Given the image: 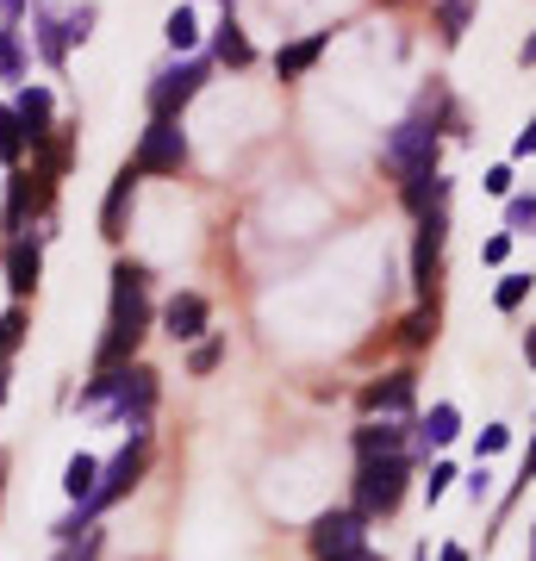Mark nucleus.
I'll return each instance as SVG.
<instances>
[{
  "label": "nucleus",
  "instance_id": "obj_1",
  "mask_svg": "<svg viewBox=\"0 0 536 561\" xmlns=\"http://www.w3.org/2000/svg\"><path fill=\"white\" fill-rule=\"evenodd\" d=\"M150 337V268L144 262H113V300H106V331L94 350V375H113L138 362V343Z\"/></svg>",
  "mask_w": 536,
  "mask_h": 561
},
{
  "label": "nucleus",
  "instance_id": "obj_2",
  "mask_svg": "<svg viewBox=\"0 0 536 561\" xmlns=\"http://www.w3.org/2000/svg\"><path fill=\"white\" fill-rule=\"evenodd\" d=\"M150 474V431H132V437L119 443V456L113 461H100V481H94V493L69 512V518L50 530V537H76V530H88V524H100V512H113L119 500H132V486Z\"/></svg>",
  "mask_w": 536,
  "mask_h": 561
},
{
  "label": "nucleus",
  "instance_id": "obj_3",
  "mask_svg": "<svg viewBox=\"0 0 536 561\" xmlns=\"http://www.w3.org/2000/svg\"><path fill=\"white\" fill-rule=\"evenodd\" d=\"M406 481H412V461L406 456H368L356 468V486H350V512H356L362 524L394 518L399 500H406Z\"/></svg>",
  "mask_w": 536,
  "mask_h": 561
},
{
  "label": "nucleus",
  "instance_id": "obj_4",
  "mask_svg": "<svg viewBox=\"0 0 536 561\" xmlns=\"http://www.w3.org/2000/svg\"><path fill=\"white\" fill-rule=\"evenodd\" d=\"M50 206H57V175H44L38 162L32 169H7V213H0V231L7 238H25L32 225H50Z\"/></svg>",
  "mask_w": 536,
  "mask_h": 561
},
{
  "label": "nucleus",
  "instance_id": "obj_5",
  "mask_svg": "<svg viewBox=\"0 0 536 561\" xmlns=\"http://www.w3.org/2000/svg\"><path fill=\"white\" fill-rule=\"evenodd\" d=\"M206 76H213L206 57H175L169 69H157V76H150V94H144L150 119H181V113L194 106V94L206 88Z\"/></svg>",
  "mask_w": 536,
  "mask_h": 561
},
{
  "label": "nucleus",
  "instance_id": "obj_6",
  "mask_svg": "<svg viewBox=\"0 0 536 561\" xmlns=\"http://www.w3.org/2000/svg\"><path fill=\"white\" fill-rule=\"evenodd\" d=\"M132 169H138V175H181V169H187V131H181V119L144 125L138 150H132Z\"/></svg>",
  "mask_w": 536,
  "mask_h": 561
},
{
  "label": "nucleus",
  "instance_id": "obj_7",
  "mask_svg": "<svg viewBox=\"0 0 536 561\" xmlns=\"http://www.w3.org/2000/svg\"><path fill=\"white\" fill-rule=\"evenodd\" d=\"M380 162L394 169L399 181H412V175H431L437 169V131H424V125H399L394 138L380 144Z\"/></svg>",
  "mask_w": 536,
  "mask_h": 561
},
{
  "label": "nucleus",
  "instance_id": "obj_8",
  "mask_svg": "<svg viewBox=\"0 0 536 561\" xmlns=\"http://www.w3.org/2000/svg\"><path fill=\"white\" fill-rule=\"evenodd\" d=\"M306 542H312L318 561H350L356 549H368V524H362L356 512H318Z\"/></svg>",
  "mask_w": 536,
  "mask_h": 561
},
{
  "label": "nucleus",
  "instance_id": "obj_9",
  "mask_svg": "<svg viewBox=\"0 0 536 561\" xmlns=\"http://www.w3.org/2000/svg\"><path fill=\"white\" fill-rule=\"evenodd\" d=\"M443 243H449V213H424L418 219V238H412V287L424 300H437L431 287L443 275Z\"/></svg>",
  "mask_w": 536,
  "mask_h": 561
},
{
  "label": "nucleus",
  "instance_id": "obj_10",
  "mask_svg": "<svg viewBox=\"0 0 536 561\" xmlns=\"http://www.w3.org/2000/svg\"><path fill=\"white\" fill-rule=\"evenodd\" d=\"M412 400H418V375H412V368L375 375V381L362 387V412H368V419H406Z\"/></svg>",
  "mask_w": 536,
  "mask_h": 561
},
{
  "label": "nucleus",
  "instance_id": "obj_11",
  "mask_svg": "<svg viewBox=\"0 0 536 561\" xmlns=\"http://www.w3.org/2000/svg\"><path fill=\"white\" fill-rule=\"evenodd\" d=\"M7 287H13V300H32L38 294V280H44V238L32 231V238H7Z\"/></svg>",
  "mask_w": 536,
  "mask_h": 561
},
{
  "label": "nucleus",
  "instance_id": "obj_12",
  "mask_svg": "<svg viewBox=\"0 0 536 561\" xmlns=\"http://www.w3.org/2000/svg\"><path fill=\"white\" fill-rule=\"evenodd\" d=\"M138 169L125 162L119 175H113V187H106V201H100V238L106 243H119L125 238V225H132V206H138Z\"/></svg>",
  "mask_w": 536,
  "mask_h": 561
},
{
  "label": "nucleus",
  "instance_id": "obj_13",
  "mask_svg": "<svg viewBox=\"0 0 536 561\" xmlns=\"http://www.w3.org/2000/svg\"><path fill=\"white\" fill-rule=\"evenodd\" d=\"M13 113H20L25 150H32V144H44L50 131H57V94H50L44 81H25V88H20V101H13Z\"/></svg>",
  "mask_w": 536,
  "mask_h": 561
},
{
  "label": "nucleus",
  "instance_id": "obj_14",
  "mask_svg": "<svg viewBox=\"0 0 536 561\" xmlns=\"http://www.w3.org/2000/svg\"><path fill=\"white\" fill-rule=\"evenodd\" d=\"M162 331H169L175 343H199V337H206V331H213V306H206V294H194V287L175 294V300L162 306Z\"/></svg>",
  "mask_w": 536,
  "mask_h": 561
},
{
  "label": "nucleus",
  "instance_id": "obj_15",
  "mask_svg": "<svg viewBox=\"0 0 536 561\" xmlns=\"http://www.w3.org/2000/svg\"><path fill=\"white\" fill-rule=\"evenodd\" d=\"M32 44H38V57L50 62V69H62V57H69V32H62V13L57 7H32Z\"/></svg>",
  "mask_w": 536,
  "mask_h": 561
},
{
  "label": "nucleus",
  "instance_id": "obj_16",
  "mask_svg": "<svg viewBox=\"0 0 536 561\" xmlns=\"http://www.w3.org/2000/svg\"><path fill=\"white\" fill-rule=\"evenodd\" d=\"M324 44H331V32H306V38L281 44V50H275V76H281V81H299L318 57H324Z\"/></svg>",
  "mask_w": 536,
  "mask_h": 561
},
{
  "label": "nucleus",
  "instance_id": "obj_17",
  "mask_svg": "<svg viewBox=\"0 0 536 561\" xmlns=\"http://www.w3.org/2000/svg\"><path fill=\"white\" fill-rule=\"evenodd\" d=\"M356 456H406V431H399V419H362L356 431Z\"/></svg>",
  "mask_w": 536,
  "mask_h": 561
},
{
  "label": "nucleus",
  "instance_id": "obj_18",
  "mask_svg": "<svg viewBox=\"0 0 536 561\" xmlns=\"http://www.w3.org/2000/svg\"><path fill=\"white\" fill-rule=\"evenodd\" d=\"M213 57H219L225 69H250V62H256V44L243 38V25L231 20V13H225L219 32H213Z\"/></svg>",
  "mask_w": 536,
  "mask_h": 561
},
{
  "label": "nucleus",
  "instance_id": "obj_19",
  "mask_svg": "<svg viewBox=\"0 0 536 561\" xmlns=\"http://www.w3.org/2000/svg\"><path fill=\"white\" fill-rule=\"evenodd\" d=\"M456 437H461V412L449 400L431 405V419L418 424V443H424V449H443V443H456Z\"/></svg>",
  "mask_w": 536,
  "mask_h": 561
},
{
  "label": "nucleus",
  "instance_id": "obj_20",
  "mask_svg": "<svg viewBox=\"0 0 536 561\" xmlns=\"http://www.w3.org/2000/svg\"><path fill=\"white\" fill-rule=\"evenodd\" d=\"M162 38H169V50H175V57H194V44H199V20H194V7H187V0H181L175 13L162 20Z\"/></svg>",
  "mask_w": 536,
  "mask_h": 561
},
{
  "label": "nucleus",
  "instance_id": "obj_21",
  "mask_svg": "<svg viewBox=\"0 0 536 561\" xmlns=\"http://www.w3.org/2000/svg\"><path fill=\"white\" fill-rule=\"evenodd\" d=\"M94 481H100V456H88V449H76V456H69V468H62V493H69V500H88V493H94Z\"/></svg>",
  "mask_w": 536,
  "mask_h": 561
},
{
  "label": "nucleus",
  "instance_id": "obj_22",
  "mask_svg": "<svg viewBox=\"0 0 536 561\" xmlns=\"http://www.w3.org/2000/svg\"><path fill=\"white\" fill-rule=\"evenodd\" d=\"M0 81H20L25 88V32L20 25H0Z\"/></svg>",
  "mask_w": 536,
  "mask_h": 561
},
{
  "label": "nucleus",
  "instance_id": "obj_23",
  "mask_svg": "<svg viewBox=\"0 0 536 561\" xmlns=\"http://www.w3.org/2000/svg\"><path fill=\"white\" fill-rule=\"evenodd\" d=\"M468 25H475V0H437L443 44H461V38H468Z\"/></svg>",
  "mask_w": 536,
  "mask_h": 561
},
{
  "label": "nucleus",
  "instance_id": "obj_24",
  "mask_svg": "<svg viewBox=\"0 0 536 561\" xmlns=\"http://www.w3.org/2000/svg\"><path fill=\"white\" fill-rule=\"evenodd\" d=\"M431 337H437V300H418V312L399 324V343H406V350H424Z\"/></svg>",
  "mask_w": 536,
  "mask_h": 561
},
{
  "label": "nucleus",
  "instance_id": "obj_25",
  "mask_svg": "<svg viewBox=\"0 0 536 561\" xmlns=\"http://www.w3.org/2000/svg\"><path fill=\"white\" fill-rule=\"evenodd\" d=\"M443 119H449V88H443V81H431V88L418 94V106H412V125H424V131H437Z\"/></svg>",
  "mask_w": 536,
  "mask_h": 561
},
{
  "label": "nucleus",
  "instance_id": "obj_26",
  "mask_svg": "<svg viewBox=\"0 0 536 561\" xmlns=\"http://www.w3.org/2000/svg\"><path fill=\"white\" fill-rule=\"evenodd\" d=\"M100 549H106V530L88 524V530H76V537H62V549L50 561H100Z\"/></svg>",
  "mask_w": 536,
  "mask_h": 561
},
{
  "label": "nucleus",
  "instance_id": "obj_27",
  "mask_svg": "<svg viewBox=\"0 0 536 561\" xmlns=\"http://www.w3.org/2000/svg\"><path fill=\"white\" fill-rule=\"evenodd\" d=\"M25 324H32V312H25L20 300H13L7 312H0V362H13V356H20V343H25Z\"/></svg>",
  "mask_w": 536,
  "mask_h": 561
},
{
  "label": "nucleus",
  "instance_id": "obj_28",
  "mask_svg": "<svg viewBox=\"0 0 536 561\" xmlns=\"http://www.w3.org/2000/svg\"><path fill=\"white\" fill-rule=\"evenodd\" d=\"M0 162H7V169L25 162V131H20V113H13V106H0Z\"/></svg>",
  "mask_w": 536,
  "mask_h": 561
},
{
  "label": "nucleus",
  "instance_id": "obj_29",
  "mask_svg": "<svg viewBox=\"0 0 536 561\" xmlns=\"http://www.w3.org/2000/svg\"><path fill=\"white\" fill-rule=\"evenodd\" d=\"M94 20H100V7H94V0L69 7V13H62V32H69V44H88V38H94Z\"/></svg>",
  "mask_w": 536,
  "mask_h": 561
},
{
  "label": "nucleus",
  "instance_id": "obj_30",
  "mask_svg": "<svg viewBox=\"0 0 536 561\" xmlns=\"http://www.w3.org/2000/svg\"><path fill=\"white\" fill-rule=\"evenodd\" d=\"M524 300H531V275H499V294H493L499 312H517Z\"/></svg>",
  "mask_w": 536,
  "mask_h": 561
},
{
  "label": "nucleus",
  "instance_id": "obj_31",
  "mask_svg": "<svg viewBox=\"0 0 536 561\" xmlns=\"http://www.w3.org/2000/svg\"><path fill=\"white\" fill-rule=\"evenodd\" d=\"M219 362H225V337H199L194 356H187V375H213Z\"/></svg>",
  "mask_w": 536,
  "mask_h": 561
},
{
  "label": "nucleus",
  "instance_id": "obj_32",
  "mask_svg": "<svg viewBox=\"0 0 536 561\" xmlns=\"http://www.w3.org/2000/svg\"><path fill=\"white\" fill-rule=\"evenodd\" d=\"M505 225H512V231H536V201H531V194H512V206H505Z\"/></svg>",
  "mask_w": 536,
  "mask_h": 561
},
{
  "label": "nucleus",
  "instance_id": "obj_33",
  "mask_svg": "<svg viewBox=\"0 0 536 561\" xmlns=\"http://www.w3.org/2000/svg\"><path fill=\"white\" fill-rule=\"evenodd\" d=\"M449 481H456V468H449V461H437V468H431V481H424V500L437 505L443 493H449Z\"/></svg>",
  "mask_w": 536,
  "mask_h": 561
},
{
  "label": "nucleus",
  "instance_id": "obj_34",
  "mask_svg": "<svg viewBox=\"0 0 536 561\" xmlns=\"http://www.w3.org/2000/svg\"><path fill=\"white\" fill-rule=\"evenodd\" d=\"M505 443H512V431H505V424H487V431H480V456H499Z\"/></svg>",
  "mask_w": 536,
  "mask_h": 561
},
{
  "label": "nucleus",
  "instance_id": "obj_35",
  "mask_svg": "<svg viewBox=\"0 0 536 561\" xmlns=\"http://www.w3.org/2000/svg\"><path fill=\"white\" fill-rule=\"evenodd\" d=\"M487 194H512V169H505V162L487 169Z\"/></svg>",
  "mask_w": 536,
  "mask_h": 561
},
{
  "label": "nucleus",
  "instance_id": "obj_36",
  "mask_svg": "<svg viewBox=\"0 0 536 561\" xmlns=\"http://www.w3.org/2000/svg\"><path fill=\"white\" fill-rule=\"evenodd\" d=\"M480 256H487V262H505V256H512V238H505V231H499V238H487V250H480Z\"/></svg>",
  "mask_w": 536,
  "mask_h": 561
},
{
  "label": "nucleus",
  "instance_id": "obj_37",
  "mask_svg": "<svg viewBox=\"0 0 536 561\" xmlns=\"http://www.w3.org/2000/svg\"><path fill=\"white\" fill-rule=\"evenodd\" d=\"M25 7H32V0H0V25H20Z\"/></svg>",
  "mask_w": 536,
  "mask_h": 561
},
{
  "label": "nucleus",
  "instance_id": "obj_38",
  "mask_svg": "<svg viewBox=\"0 0 536 561\" xmlns=\"http://www.w3.org/2000/svg\"><path fill=\"white\" fill-rule=\"evenodd\" d=\"M512 157H536V125H524V131H517V144H512Z\"/></svg>",
  "mask_w": 536,
  "mask_h": 561
},
{
  "label": "nucleus",
  "instance_id": "obj_39",
  "mask_svg": "<svg viewBox=\"0 0 536 561\" xmlns=\"http://www.w3.org/2000/svg\"><path fill=\"white\" fill-rule=\"evenodd\" d=\"M437 561H468V549H461V542H443V549H437Z\"/></svg>",
  "mask_w": 536,
  "mask_h": 561
},
{
  "label": "nucleus",
  "instance_id": "obj_40",
  "mask_svg": "<svg viewBox=\"0 0 536 561\" xmlns=\"http://www.w3.org/2000/svg\"><path fill=\"white\" fill-rule=\"evenodd\" d=\"M517 481H536V437H531V456H524V474Z\"/></svg>",
  "mask_w": 536,
  "mask_h": 561
},
{
  "label": "nucleus",
  "instance_id": "obj_41",
  "mask_svg": "<svg viewBox=\"0 0 536 561\" xmlns=\"http://www.w3.org/2000/svg\"><path fill=\"white\" fill-rule=\"evenodd\" d=\"M517 62H524V69L536 62V38H524V50H517Z\"/></svg>",
  "mask_w": 536,
  "mask_h": 561
},
{
  "label": "nucleus",
  "instance_id": "obj_42",
  "mask_svg": "<svg viewBox=\"0 0 536 561\" xmlns=\"http://www.w3.org/2000/svg\"><path fill=\"white\" fill-rule=\"evenodd\" d=\"M524 362L536 368V324H531V337H524Z\"/></svg>",
  "mask_w": 536,
  "mask_h": 561
},
{
  "label": "nucleus",
  "instance_id": "obj_43",
  "mask_svg": "<svg viewBox=\"0 0 536 561\" xmlns=\"http://www.w3.org/2000/svg\"><path fill=\"white\" fill-rule=\"evenodd\" d=\"M350 561H387V556H380V549H356Z\"/></svg>",
  "mask_w": 536,
  "mask_h": 561
},
{
  "label": "nucleus",
  "instance_id": "obj_44",
  "mask_svg": "<svg viewBox=\"0 0 536 561\" xmlns=\"http://www.w3.org/2000/svg\"><path fill=\"white\" fill-rule=\"evenodd\" d=\"M0 405H7V362H0Z\"/></svg>",
  "mask_w": 536,
  "mask_h": 561
},
{
  "label": "nucleus",
  "instance_id": "obj_45",
  "mask_svg": "<svg viewBox=\"0 0 536 561\" xmlns=\"http://www.w3.org/2000/svg\"><path fill=\"white\" fill-rule=\"evenodd\" d=\"M531 561H536V524H531Z\"/></svg>",
  "mask_w": 536,
  "mask_h": 561
},
{
  "label": "nucleus",
  "instance_id": "obj_46",
  "mask_svg": "<svg viewBox=\"0 0 536 561\" xmlns=\"http://www.w3.org/2000/svg\"><path fill=\"white\" fill-rule=\"evenodd\" d=\"M380 7H399V0H380Z\"/></svg>",
  "mask_w": 536,
  "mask_h": 561
},
{
  "label": "nucleus",
  "instance_id": "obj_47",
  "mask_svg": "<svg viewBox=\"0 0 536 561\" xmlns=\"http://www.w3.org/2000/svg\"><path fill=\"white\" fill-rule=\"evenodd\" d=\"M225 13H231V0H225Z\"/></svg>",
  "mask_w": 536,
  "mask_h": 561
}]
</instances>
